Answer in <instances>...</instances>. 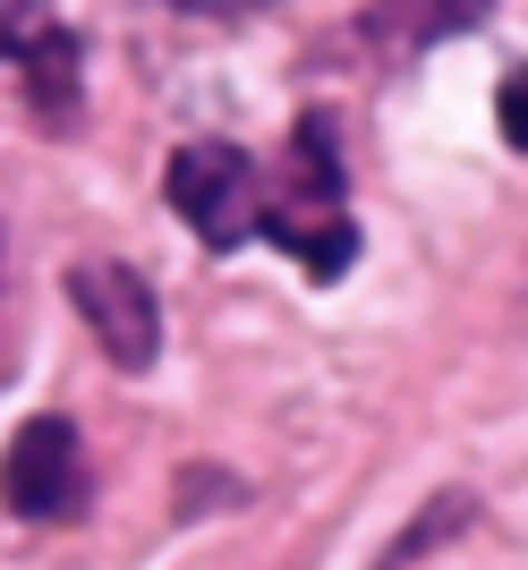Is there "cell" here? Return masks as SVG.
I'll use <instances>...</instances> for the list:
<instances>
[{
  "instance_id": "ba28073f",
  "label": "cell",
  "mask_w": 528,
  "mask_h": 570,
  "mask_svg": "<svg viewBox=\"0 0 528 570\" xmlns=\"http://www.w3.org/2000/svg\"><path fill=\"white\" fill-rule=\"evenodd\" d=\"M179 9H214V0H179Z\"/></svg>"
},
{
  "instance_id": "3957f363",
  "label": "cell",
  "mask_w": 528,
  "mask_h": 570,
  "mask_svg": "<svg viewBox=\"0 0 528 570\" xmlns=\"http://www.w3.org/2000/svg\"><path fill=\"white\" fill-rule=\"evenodd\" d=\"M69 307L86 315V333L95 350L120 366V375H145L154 357H163V298L145 282L137 264L120 256H77L69 264Z\"/></svg>"
},
{
  "instance_id": "277c9868",
  "label": "cell",
  "mask_w": 528,
  "mask_h": 570,
  "mask_svg": "<svg viewBox=\"0 0 528 570\" xmlns=\"http://www.w3.org/2000/svg\"><path fill=\"white\" fill-rule=\"evenodd\" d=\"M0 502L18 520H77L86 511V443L69 417H26L0 452Z\"/></svg>"
},
{
  "instance_id": "8992f818",
  "label": "cell",
  "mask_w": 528,
  "mask_h": 570,
  "mask_svg": "<svg viewBox=\"0 0 528 570\" xmlns=\"http://www.w3.org/2000/svg\"><path fill=\"white\" fill-rule=\"evenodd\" d=\"M495 0H366V26L384 35V43L418 51V43H443V35H469Z\"/></svg>"
},
{
  "instance_id": "6da1fadb",
  "label": "cell",
  "mask_w": 528,
  "mask_h": 570,
  "mask_svg": "<svg viewBox=\"0 0 528 570\" xmlns=\"http://www.w3.org/2000/svg\"><path fill=\"white\" fill-rule=\"evenodd\" d=\"M264 238L290 264H307V282H341L359 256V222L341 205V154H333V119H299L282 154V188L264 196Z\"/></svg>"
},
{
  "instance_id": "7a4b0ae2",
  "label": "cell",
  "mask_w": 528,
  "mask_h": 570,
  "mask_svg": "<svg viewBox=\"0 0 528 570\" xmlns=\"http://www.w3.org/2000/svg\"><path fill=\"white\" fill-rule=\"evenodd\" d=\"M163 196L205 247H239V238L264 230V179H256V163H247L239 145H222V137L179 145L170 170H163Z\"/></svg>"
},
{
  "instance_id": "52a82bcc",
  "label": "cell",
  "mask_w": 528,
  "mask_h": 570,
  "mask_svg": "<svg viewBox=\"0 0 528 570\" xmlns=\"http://www.w3.org/2000/svg\"><path fill=\"white\" fill-rule=\"evenodd\" d=\"M495 119H503V145H520V154H528V60L503 77V95H495Z\"/></svg>"
},
{
  "instance_id": "5b68a950",
  "label": "cell",
  "mask_w": 528,
  "mask_h": 570,
  "mask_svg": "<svg viewBox=\"0 0 528 570\" xmlns=\"http://www.w3.org/2000/svg\"><path fill=\"white\" fill-rule=\"evenodd\" d=\"M0 60L26 77V95L51 128H69L77 119V35L51 18V0H0Z\"/></svg>"
}]
</instances>
